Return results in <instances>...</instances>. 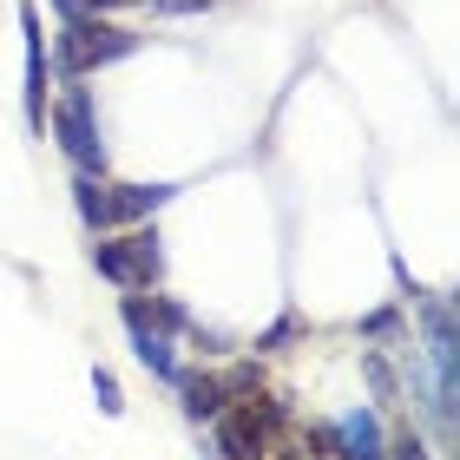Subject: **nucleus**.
<instances>
[{
    "mask_svg": "<svg viewBox=\"0 0 460 460\" xmlns=\"http://www.w3.org/2000/svg\"><path fill=\"white\" fill-rule=\"evenodd\" d=\"M59 20H66L59 40H53L59 79H86V73H99V66H112V59H125V53L145 47V33L119 27V20H106V13H59Z\"/></svg>",
    "mask_w": 460,
    "mask_h": 460,
    "instance_id": "nucleus-1",
    "label": "nucleus"
},
{
    "mask_svg": "<svg viewBox=\"0 0 460 460\" xmlns=\"http://www.w3.org/2000/svg\"><path fill=\"white\" fill-rule=\"evenodd\" d=\"M47 125L59 138V152L73 158V172H106V138H99V112L86 79H59V99L47 106Z\"/></svg>",
    "mask_w": 460,
    "mask_h": 460,
    "instance_id": "nucleus-2",
    "label": "nucleus"
},
{
    "mask_svg": "<svg viewBox=\"0 0 460 460\" xmlns=\"http://www.w3.org/2000/svg\"><path fill=\"white\" fill-rule=\"evenodd\" d=\"M93 263H99V277L119 283V289H152L158 283V270H164V250H158V230H125V237H106L99 230V243H93Z\"/></svg>",
    "mask_w": 460,
    "mask_h": 460,
    "instance_id": "nucleus-3",
    "label": "nucleus"
},
{
    "mask_svg": "<svg viewBox=\"0 0 460 460\" xmlns=\"http://www.w3.org/2000/svg\"><path fill=\"white\" fill-rule=\"evenodd\" d=\"M309 441L329 460H388V434H382V414L375 408H342L336 421H323Z\"/></svg>",
    "mask_w": 460,
    "mask_h": 460,
    "instance_id": "nucleus-4",
    "label": "nucleus"
},
{
    "mask_svg": "<svg viewBox=\"0 0 460 460\" xmlns=\"http://www.w3.org/2000/svg\"><path fill=\"white\" fill-rule=\"evenodd\" d=\"M20 33H27V86H20V112H27V132H47V33H40V7L20 0Z\"/></svg>",
    "mask_w": 460,
    "mask_h": 460,
    "instance_id": "nucleus-5",
    "label": "nucleus"
},
{
    "mask_svg": "<svg viewBox=\"0 0 460 460\" xmlns=\"http://www.w3.org/2000/svg\"><path fill=\"white\" fill-rule=\"evenodd\" d=\"M125 336H132V355L145 368L158 375V382H178V355H172V336L145 316V303H125Z\"/></svg>",
    "mask_w": 460,
    "mask_h": 460,
    "instance_id": "nucleus-6",
    "label": "nucleus"
},
{
    "mask_svg": "<svg viewBox=\"0 0 460 460\" xmlns=\"http://www.w3.org/2000/svg\"><path fill=\"white\" fill-rule=\"evenodd\" d=\"M73 211L86 230H112L119 224V204H112V178L106 172H73Z\"/></svg>",
    "mask_w": 460,
    "mask_h": 460,
    "instance_id": "nucleus-7",
    "label": "nucleus"
},
{
    "mask_svg": "<svg viewBox=\"0 0 460 460\" xmlns=\"http://www.w3.org/2000/svg\"><path fill=\"white\" fill-rule=\"evenodd\" d=\"M217 447H224V460H257V454H263V421H257V408L217 414Z\"/></svg>",
    "mask_w": 460,
    "mask_h": 460,
    "instance_id": "nucleus-8",
    "label": "nucleus"
},
{
    "mask_svg": "<svg viewBox=\"0 0 460 460\" xmlns=\"http://www.w3.org/2000/svg\"><path fill=\"white\" fill-rule=\"evenodd\" d=\"M172 198H178V184H112L119 224H138V217H152L158 204H172Z\"/></svg>",
    "mask_w": 460,
    "mask_h": 460,
    "instance_id": "nucleus-9",
    "label": "nucleus"
},
{
    "mask_svg": "<svg viewBox=\"0 0 460 460\" xmlns=\"http://www.w3.org/2000/svg\"><path fill=\"white\" fill-rule=\"evenodd\" d=\"M178 394H184L191 421H217L224 414V382H211V375H178Z\"/></svg>",
    "mask_w": 460,
    "mask_h": 460,
    "instance_id": "nucleus-10",
    "label": "nucleus"
},
{
    "mask_svg": "<svg viewBox=\"0 0 460 460\" xmlns=\"http://www.w3.org/2000/svg\"><path fill=\"white\" fill-rule=\"evenodd\" d=\"M362 375H368V388H375V402H394V368H388V362H382V355H375V349L362 355Z\"/></svg>",
    "mask_w": 460,
    "mask_h": 460,
    "instance_id": "nucleus-11",
    "label": "nucleus"
},
{
    "mask_svg": "<svg viewBox=\"0 0 460 460\" xmlns=\"http://www.w3.org/2000/svg\"><path fill=\"white\" fill-rule=\"evenodd\" d=\"M93 394H99V414H125V394H119L112 368H93Z\"/></svg>",
    "mask_w": 460,
    "mask_h": 460,
    "instance_id": "nucleus-12",
    "label": "nucleus"
},
{
    "mask_svg": "<svg viewBox=\"0 0 460 460\" xmlns=\"http://www.w3.org/2000/svg\"><path fill=\"white\" fill-rule=\"evenodd\" d=\"M59 13H119V7H132V0H53Z\"/></svg>",
    "mask_w": 460,
    "mask_h": 460,
    "instance_id": "nucleus-13",
    "label": "nucleus"
},
{
    "mask_svg": "<svg viewBox=\"0 0 460 460\" xmlns=\"http://www.w3.org/2000/svg\"><path fill=\"white\" fill-rule=\"evenodd\" d=\"M388 329H394V309H375V316L362 323V336H388Z\"/></svg>",
    "mask_w": 460,
    "mask_h": 460,
    "instance_id": "nucleus-14",
    "label": "nucleus"
},
{
    "mask_svg": "<svg viewBox=\"0 0 460 460\" xmlns=\"http://www.w3.org/2000/svg\"><path fill=\"white\" fill-rule=\"evenodd\" d=\"M394 460H428V447H421V434H402V447H394Z\"/></svg>",
    "mask_w": 460,
    "mask_h": 460,
    "instance_id": "nucleus-15",
    "label": "nucleus"
}]
</instances>
